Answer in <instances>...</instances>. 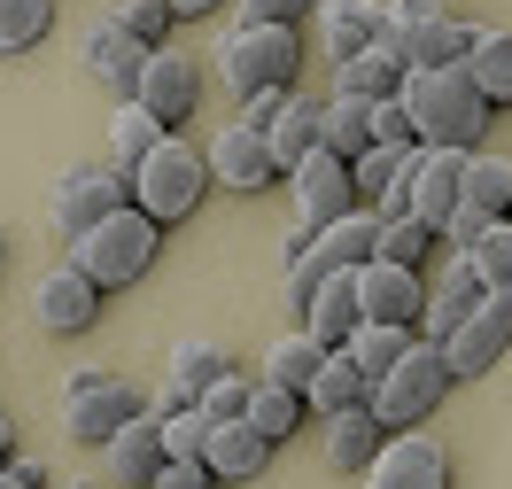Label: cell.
<instances>
[{
	"instance_id": "484cf974",
	"label": "cell",
	"mask_w": 512,
	"mask_h": 489,
	"mask_svg": "<svg viewBox=\"0 0 512 489\" xmlns=\"http://www.w3.org/2000/svg\"><path fill=\"white\" fill-rule=\"evenodd\" d=\"M319 109H326V101H303V94L280 101V117H272V132H264L272 156H280V171H295L311 148H326V140H319Z\"/></svg>"
},
{
	"instance_id": "db71d44e",
	"label": "cell",
	"mask_w": 512,
	"mask_h": 489,
	"mask_svg": "<svg viewBox=\"0 0 512 489\" xmlns=\"http://www.w3.org/2000/svg\"><path fill=\"white\" fill-rule=\"evenodd\" d=\"M0 257H8V233H0Z\"/></svg>"
},
{
	"instance_id": "b9f144b4",
	"label": "cell",
	"mask_w": 512,
	"mask_h": 489,
	"mask_svg": "<svg viewBox=\"0 0 512 489\" xmlns=\"http://www.w3.org/2000/svg\"><path fill=\"white\" fill-rule=\"evenodd\" d=\"M249 396H256V381H241V373L225 365L218 381L202 389V412H210V420H241V412H249Z\"/></svg>"
},
{
	"instance_id": "cb8c5ba5",
	"label": "cell",
	"mask_w": 512,
	"mask_h": 489,
	"mask_svg": "<svg viewBox=\"0 0 512 489\" xmlns=\"http://www.w3.org/2000/svg\"><path fill=\"white\" fill-rule=\"evenodd\" d=\"M474 32H481V24L435 16V24L404 32V55H412V70H450V63H466V55H474Z\"/></svg>"
},
{
	"instance_id": "74e56055",
	"label": "cell",
	"mask_w": 512,
	"mask_h": 489,
	"mask_svg": "<svg viewBox=\"0 0 512 489\" xmlns=\"http://www.w3.org/2000/svg\"><path fill=\"white\" fill-rule=\"evenodd\" d=\"M210 412H202V404H187V412H163V451L171 458H202V443H210Z\"/></svg>"
},
{
	"instance_id": "f1b7e54d",
	"label": "cell",
	"mask_w": 512,
	"mask_h": 489,
	"mask_svg": "<svg viewBox=\"0 0 512 489\" xmlns=\"http://www.w3.org/2000/svg\"><path fill=\"white\" fill-rule=\"evenodd\" d=\"M373 210H350V218H334V226H319V264L326 272H357V264H373Z\"/></svg>"
},
{
	"instance_id": "ffe728a7",
	"label": "cell",
	"mask_w": 512,
	"mask_h": 489,
	"mask_svg": "<svg viewBox=\"0 0 512 489\" xmlns=\"http://www.w3.org/2000/svg\"><path fill=\"white\" fill-rule=\"evenodd\" d=\"M303 326L319 334V350H342L357 326H365V303H357V272H326L319 295L303 303Z\"/></svg>"
},
{
	"instance_id": "ab89813d",
	"label": "cell",
	"mask_w": 512,
	"mask_h": 489,
	"mask_svg": "<svg viewBox=\"0 0 512 489\" xmlns=\"http://www.w3.org/2000/svg\"><path fill=\"white\" fill-rule=\"evenodd\" d=\"M404 156H412V148H365V156L350 163V179H357V202H365V210L381 202V187L396 179V163H404Z\"/></svg>"
},
{
	"instance_id": "816d5d0a",
	"label": "cell",
	"mask_w": 512,
	"mask_h": 489,
	"mask_svg": "<svg viewBox=\"0 0 512 489\" xmlns=\"http://www.w3.org/2000/svg\"><path fill=\"white\" fill-rule=\"evenodd\" d=\"M0 489H24V482H16V466H8V458H0Z\"/></svg>"
},
{
	"instance_id": "52a82bcc",
	"label": "cell",
	"mask_w": 512,
	"mask_h": 489,
	"mask_svg": "<svg viewBox=\"0 0 512 489\" xmlns=\"http://www.w3.org/2000/svg\"><path fill=\"white\" fill-rule=\"evenodd\" d=\"M512 350V288H489L466 311V319L443 334V358H450V381H474V373H489V365Z\"/></svg>"
},
{
	"instance_id": "c3c4849f",
	"label": "cell",
	"mask_w": 512,
	"mask_h": 489,
	"mask_svg": "<svg viewBox=\"0 0 512 489\" xmlns=\"http://www.w3.org/2000/svg\"><path fill=\"white\" fill-rule=\"evenodd\" d=\"M280 101H288V86H264V94L241 101V117H249L256 132H272V117H280Z\"/></svg>"
},
{
	"instance_id": "60d3db41",
	"label": "cell",
	"mask_w": 512,
	"mask_h": 489,
	"mask_svg": "<svg viewBox=\"0 0 512 489\" xmlns=\"http://www.w3.org/2000/svg\"><path fill=\"white\" fill-rule=\"evenodd\" d=\"M117 24H125L140 47H163V32H171L179 16H171V0H125V8H117Z\"/></svg>"
},
{
	"instance_id": "ac0fdd59",
	"label": "cell",
	"mask_w": 512,
	"mask_h": 489,
	"mask_svg": "<svg viewBox=\"0 0 512 489\" xmlns=\"http://www.w3.org/2000/svg\"><path fill=\"white\" fill-rule=\"evenodd\" d=\"M381 32H388V0H319V47L334 63L365 55Z\"/></svg>"
},
{
	"instance_id": "ba28073f",
	"label": "cell",
	"mask_w": 512,
	"mask_h": 489,
	"mask_svg": "<svg viewBox=\"0 0 512 489\" xmlns=\"http://www.w3.org/2000/svg\"><path fill=\"white\" fill-rule=\"evenodd\" d=\"M125 202H132V171L125 163H78V171H63V187H55V233L78 241L86 226H101V218L125 210Z\"/></svg>"
},
{
	"instance_id": "7a4b0ae2",
	"label": "cell",
	"mask_w": 512,
	"mask_h": 489,
	"mask_svg": "<svg viewBox=\"0 0 512 489\" xmlns=\"http://www.w3.org/2000/svg\"><path fill=\"white\" fill-rule=\"evenodd\" d=\"M202 195H210V156L194 148L187 132H163L156 148L132 163V202H140L156 226L194 218V210H202Z\"/></svg>"
},
{
	"instance_id": "4dcf8cb0",
	"label": "cell",
	"mask_w": 512,
	"mask_h": 489,
	"mask_svg": "<svg viewBox=\"0 0 512 489\" xmlns=\"http://www.w3.org/2000/svg\"><path fill=\"white\" fill-rule=\"evenodd\" d=\"M303 412H311V404H303V389H280V381H256V396H249V412H241V420H249L256 435H272V443H288L295 427H303Z\"/></svg>"
},
{
	"instance_id": "f5cc1de1",
	"label": "cell",
	"mask_w": 512,
	"mask_h": 489,
	"mask_svg": "<svg viewBox=\"0 0 512 489\" xmlns=\"http://www.w3.org/2000/svg\"><path fill=\"white\" fill-rule=\"evenodd\" d=\"M70 489H101V482H70Z\"/></svg>"
},
{
	"instance_id": "3957f363",
	"label": "cell",
	"mask_w": 512,
	"mask_h": 489,
	"mask_svg": "<svg viewBox=\"0 0 512 489\" xmlns=\"http://www.w3.org/2000/svg\"><path fill=\"white\" fill-rule=\"evenodd\" d=\"M443 389H450L443 342H435V334H412V342H404V358L365 389V404H373V420L396 435V427H419V420H427V412L443 404Z\"/></svg>"
},
{
	"instance_id": "8992f818",
	"label": "cell",
	"mask_w": 512,
	"mask_h": 489,
	"mask_svg": "<svg viewBox=\"0 0 512 489\" xmlns=\"http://www.w3.org/2000/svg\"><path fill=\"white\" fill-rule=\"evenodd\" d=\"M132 412H148V396L132 389V381L101 373V365H70V381H63V427H70V443H109Z\"/></svg>"
},
{
	"instance_id": "6da1fadb",
	"label": "cell",
	"mask_w": 512,
	"mask_h": 489,
	"mask_svg": "<svg viewBox=\"0 0 512 489\" xmlns=\"http://www.w3.org/2000/svg\"><path fill=\"white\" fill-rule=\"evenodd\" d=\"M396 101L412 109V125L427 148H481V125H489V101H481L474 70L450 63V70H404Z\"/></svg>"
},
{
	"instance_id": "44dd1931",
	"label": "cell",
	"mask_w": 512,
	"mask_h": 489,
	"mask_svg": "<svg viewBox=\"0 0 512 489\" xmlns=\"http://www.w3.org/2000/svg\"><path fill=\"white\" fill-rule=\"evenodd\" d=\"M388 427L373 420V404H350V412H326V466L334 474H365L381 458Z\"/></svg>"
},
{
	"instance_id": "e575fe53",
	"label": "cell",
	"mask_w": 512,
	"mask_h": 489,
	"mask_svg": "<svg viewBox=\"0 0 512 489\" xmlns=\"http://www.w3.org/2000/svg\"><path fill=\"white\" fill-rule=\"evenodd\" d=\"M163 132H171V125H163L156 109H140V101H117V117H109V148H117V163L132 171V163L148 156Z\"/></svg>"
},
{
	"instance_id": "bcb514c9",
	"label": "cell",
	"mask_w": 512,
	"mask_h": 489,
	"mask_svg": "<svg viewBox=\"0 0 512 489\" xmlns=\"http://www.w3.org/2000/svg\"><path fill=\"white\" fill-rule=\"evenodd\" d=\"M319 0H241V24H303Z\"/></svg>"
},
{
	"instance_id": "603a6c76",
	"label": "cell",
	"mask_w": 512,
	"mask_h": 489,
	"mask_svg": "<svg viewBox=\"0 0 512 489\" xmlns=\"http://www.w3.org/2000/svg\"><path fill=\"white\" fill-rule=\"evenodd\" d=\"M101 451H109V466H117L132 489H148V482H156V466L171 458V451H163V420H156V412H132V420L117 427Z\"/></svg>"
},
{
	"instance_id": "8d00e7d4",
	"label": "cell",
	"mask_w": 512,
	"mask_h": 489,
	"mask_svg": "<svg viewBox=\"0 0 512 489\" xmlns=\"http://www.w3.org/2000/svg\"><path fill=\"white\" fill-rule=\"evenodd\" d=\"M218 373H225V350H218V342H179V350H171V381H187L194 396L210 389Z\"/></svg>"
},
{
	"instance_id": "d6a6232c",
	"label": "cell",
	"mask_w": 512,
	"mask_h": 489,
	"mask_svg": "<svg viewBox=\"0 0 512 489\" xmlns=\"http://www.w3.org/2000/svg\"><path fill=\"white\" fill-rule=\"evenodd\" d=\"M365 389H373V381H365L342 350H326L319 373H311V389H303V404H319V412H350V404H365Z\"/></svg>"
},
{
	"instance_id": "8fae6325",
	"label": "cell",
	"mask_w": 512,
	"mask_h": 489,
	"mask_svg": "<svg viewBox=\"0 0 512 489\" xmlns=\"http://www.w3.org/2000/svg\"><path fill=\"white\" fill-rule=\"evenodd\" d=\"M132 101H140V109H156L163 125L179 132L194 117V101H202V63H194L187 47H148V70H140Z\"/></svg>"
},
{
	"instance_id": "7402d4cb",
	"label": "cell",
	"mask_w": 512,
	"mask_h": 489,
	"mask_svg": "<svg viewBox=\"0 0 512 489\" xmlns=\"http://www.w3.org/2000/svg\"><path fill=\"white\" fill-rule=\"evenodd\" d=\"M202 458H210L218 482H256L264 458H272V435H256L249 420H218V427H210V443H202Z\"/></svg>"
},
{
	"instance_id": "30bf717a",
	"label": "cell",
	"mask_w": 512,
	"mask_h": 489,
	"mask_svg": "<svg viewBox=\"0 0 512 489\" xmlns=\"http://www.w3.org/2000/svg\"><path fill=\"white\" fill-rule=\"evenodd\" d=\"M288 187H295V218H303V226H334V218L365 210V202H357L350 163L334 156V148H311V156L288 171Z\"/></svg>"
},
{
	"instance_id": "83f0119b",
	"label": "cell",
	"mask_w": 512,
	"mask_h": 489,
	"mask_svg": "<svg viewBox=\"0 0 512 489\" xmlns=\"http://www.w3.org/2000/svg\"><path fill=\"white\" fill-rule=\"evenodd\" d=\"M466 70H474V86H481V101H489V109H497V101L512 109V32L481 24V32H474V55H466Z\"/></svg>"
},
{
	"instance_id": "2e32d148",
	"label": "cell",
	"mask_w": 512,
	"mask_h": 489,
	"mask_svg": "<svg viewBox=\"0 0 512 489\" xmlns=\"http://www.w3.org/2000/svg\"><path fill=\"white\" fill-rule=\"evenodd\" d=\"M458 163H466V148H427V140L412 148V171H404V179H412V218L419 226H443L450 210H458Z\"/></svg>"
},
{
	"instance_id": "4fadbf2b",
	"label": "cell",
	"mask_w": 512,
	"mask_h": 489,
	"mask_svg": "<svg viewBox=\"0 0 512 489\" xmlns=\"http://www.w3.org/2000/svg\"><path fill=\"white\" fill-rule=\"evenodd\" d=\"M357 303H365V319L381 326H419V311H427V280H419L412 264H357Z\"/></svg>"
},
{
	"instance_id": "f546056e",
	"label": "cell",
	"mask_w": 512,
	"mask_h": 489,
	"mask_svg": "<svg viewBox=\"0 0 512 489\" xmlns=\"http://www.w3.org/2000/svg\"><path fill=\"white\" fill-rule=\"evenodd\" d=\"M412 334H419V326H381V319H365V326L350 334V342H342V358H350L357 373H365V381H381L388 365L404 358V342H412Z\"/></svg>"
},
{
	"instance_id": "7bdbcfd3",
	"label": "cell",
	"mask_w": 512,
	"mask_h": 489,
	"mask_svg": "<svg viewBox=\"0 0 512 489\" xmlns=\"http://www.w3.org/2000/svg\"><path fill=\"white\" fill-rule=\"evenodd\" d=\"M373 148H419V125H412V109L396 94L373 101Z\"/></svg>"
},
{
	"instance_id": "d4e9b609",
	"label": "cell",
	"mask_w": 512,
	"mask_h": 489,
	"mask_svg": "<svg viewBox=\"0 0 512 489\" xmlns=\"http://www.w3.org/2000/svg\"><path fill=\"white\" fill-rule=\"evenodd\" d=\"M458 202H474L489 218H512V163L466 148V163H458Z\"/></svg>"
},
{
	"instance_id": "277c9868",
	"label": "cell",
	"mask_w": 512,
	"mask_h": 489,
	"mask_svg": "<svg viewBox=\"0 0 512 489\" xmlns=\"http://www.w3.org/2000/svg\"><path fill=\"white\" fill-rule=\"evenodd\" d=\"M156 241H163V226L140 210V202H125V210H109L101 226H86L78 241H70V264L94 272L101 288H132V280L156 264Z\"/></svg>"
},
{
	"instance_id": "1f68e13d",
	"label": "cell",
	"mask_w": 512,
	"mask_h": 489,
	"mask_svg": "<svg viewBox=\"0 0 512 489\" xmlns=\"http://www.w3.org/2000/svg\"><path fill=\"white\" fill-rule=\"evenodd\" d=\"M319 334L311 326H295V334H280L272 350H264V381H280V389H311V373H319Z\"/></svg>"
},
{
	"instance_id": "9a60e30c",
	"label": "cell",
	"mask_w": 512,
	"mask_h": 489,
	"mask_svg": "<svg viewBox=\"0 0 512 489\" xmlns=\"http://www.w3.org/2000/svg\"><path fill=\"white\" fill-rule=\"evenodd\" d=\"M404 70H412V55H404V32L388 24L365 55H350V63H334V94L350 101H388L396 86H404Z\"/></svg>"
},
{
	"instance_id": "f6af8a7d",
	"label": "cell",
	"mask_w": 512,
	"mask_h": 489,
	"mask_svg": "<svg viewBox=\"0 0 512 489\" xmlns=\"http://www.w3.org/2000/svg\"><path fill=\"white\" fill-rule=\"evenodd\" d=\"M148 489H218V474H210V458H163Z\"/></svg>"
},
{
	"instance_id": "9c48e42d",
	"label": "cell",
	"mask_w": 512,
	"mask_h": 489,
	"mask_svg": "<svg viewBox=\"0 0 512 489\" xmlns=\"http://www.w3.org/2000/svg\"><path fill=\"white\" fill-rule=\"evenodd\" d=\"M210 156V187H233V195H256V187H272V179H288L280 156H272V140L249 125V117H233V125L202 148Z\"/></svg>"
},
{
	"instance_id": "5bb4252c",
	"label": "cell",
	"mask_w": 512,
	"mask_h": 489,
	"mask_svg": "<svg viewBox=\"0 0 512 489\" xmlns=\"http://www.w3.org/2000/svg\"><path fill=\"white\" fill-rule=\"evenodd\" d=\"M32 311H39L47 334H86L94 311H101V280H94V272H78V264H55V272L32 288Z\"/></svg>"
},
{
	"instance_id": "7dc6e473",
	"label": "cell",
	"mask_w": 512,
	"mask_h": 489,
	"mask_svg": "<svg viewBox=\"0 0 512 489\" xmlns=\"http://www.w3.org/2000/svg\"><path fill=\"white\" fill-rule=\"evenodd\" d=\"M435 16H450L443 0H388V24H396V32H419V24H435Z\"/></svg>"
},
{
	"instance_id": "7c38bea8",
	"label": "cell",
	"mask_w": 512,
	"mask_h": 489,
	"mask_svg": "<svg viewBox=\"0 0 512 489\" xmlns=\"http://www.w3.org/2000/svg\"><path fill=\"white\" fill-rule=\"evenodd\" d=\"M365 489H450V458L435 435H419V427H396L381 443V458L365 466Z\"/></svg>"
},
{
	"instance_id": "e0dca14e",
	"label": "cell",
	"mask_w": 512,
	"mask_h": 489,
	"mask_svg": "<svg viewBox=\"0 0 512 489\" xmlns=\"http://www.w3.org/2000/svg\"><path fill=\"white\" fill-rule=\"evenodd\" d=\"M481 295H489V280H481V264L466 257V249H450V257H443V280L427 288V311H419V334H435V342H443V334H450L458 319H466V311H474Z\"/></svg>"
},
{
	"instance_id": "f35d334b",
	"label": "cell",
	"mask_w": 512,
	"mask_h": 489,
	"mask_svg": "<svg viewBox=\"0 0 512 489\" xmlns=\"http://www.w3.org/2000/svg\"><path fill=\"white\" fill-rule=\"evenodd\" d=\"M466 257L481 264V280H489V288H512V218H497V226L481 233Z\"/></svg>"
},
{
	"instance_id": "d590c367",
	"label": "cell",
	"mask_w": 512,
	"mask_h": 489,
	"mask_svg": "<svg viewBox=\"0 0 512 489\" xmlns=\"http://www.w3.org/2000/svg\"><path fill=\"white\" fill-rule=\"evenodd\" d=\"M427 249H435V226H419V218H381L373 226V257H388V264H427Z\"/></svg>"
},
{
	"instance_id": "d6986e66",
	"label": "cell",
	"mask_w": 512,
	"mask_h": 489,
	"mask_svg": "<svg viewBox=\"0 0 512 489\" xmlns=\"http://www.w3.org/2000/svg\"><path fill=\"white\" fill-rule=\"evenodd\" d=\"M86 70H94V78H101L117 101H132L140 70H148V47H140V39H132L125 24L109 16V24H94V32H86Z\"/></svg>"
},
{
	"instance_id": "836d02e7",
	"label": "cell",
	"mask_w": 512,
	"mask_h": 489,
	"mask_svg": "<svg viewBox=\"0 0 512 489\" xmlns=\"http://www.w3.org/2000/svg\"><path fill=\"white\" fill-rule=\"evenodd\" d=\"M55 32V0H0V55H32Z\"/></svg>"
},
{
	"instance_id": "681fc988",
	"label": "cell",
	"mask_w": 512,
	"mask_h": 489,
	"mask_svg": "<svg viewBox=\"0 0 512 489\" xmlns=\"http://www.w3.org/2000/svg\"><path fill=\"white\" fill-rule=\"evenodd\" d=\"M218 0H171V16H210Z\"/></svg>"
},
{
	"instance_id": "5b68a950",
	"label": "cell",
	"mask_w": 512,
	"mask_h": 489,
	"mask_svg": "<svg viewBox=\"0 0 512 489\" xmlns=\"http://www.w3.org/2000/svg\"><path fill=\"white\" fill-rule=\"evenodd\" d=\"M295 63H303L295 24H233V32H225V47H218V78H225L241 101L264 94V86H288Z\"/></svg>"
},
{
	"instance_id": "f907efd6",
	"label": "cell",
	"mask_w": 512,
	"mask_h": 489,
	"mask_svg": "<svg viewBox=\"0 0 512 489\" xmlns=\"http://www.w3.org/2000/svg\"><path fill=\"white\" fill-rule=\"evenodd\" d=\"M0 458H16V420L0 412Z\"/></svg>"
},
{
	"instance_id": "4316f807",
	"label": "cell",
	"mask_w": 512,
	"mask_h": 489,
	"mask_svg": "<svg viewBox=\"0 0 512 489\" xmlns=\"http://www.w3.org/2000/svg\"><path fill=\"white\" fill-rule=\"evenodd\" d=\"M319 140L334 148L342 163H357L365 148H373V101H350V94H334L319 109Z\"/></svg>"
},
{
	"instance_id": "ee69618b",
	"label": "cell",
	"mask_w": 512,
	"mask_h": 489,
	"mask_svg": "<svg viewBox=\"0 0 512 489\" xmlns=\"http://www.w3.org/2000/svg\"><path fill=\"white\" fill-rule=\"evenodd\" d=\"M489 226H497L489 210H474V202H458V210H450L443 226H435V241H450V249H474V241H481Z\"/></svg>"
}]
</instances>
